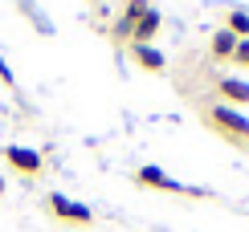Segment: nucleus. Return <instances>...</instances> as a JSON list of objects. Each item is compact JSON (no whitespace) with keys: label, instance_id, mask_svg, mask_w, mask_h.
<instances>
[{"label":"nucleus","instance_id":"obj_7","mask_svg":"<svg viewBox=\"0 0 249 232\" xmlns=\"http://www.w3.org/2000/svg\"><path fill=\"white\" fill-rule=\"evenodd\" d=\"M135 61H143L147 69H163V57L155 53L151 45H135Z\"/></svg>","mask_w":249,"mask_h":232},{"label":"nucleus","instance_id":"obj_3","mask_svg":"<svg viewBox=\"0 0 249 232\" xmlns=\"http://www.w3.org/2000/svg\"><path fill=\"white\" fill-rule=\"evenodd\" d=\"M135 179H139V183H147V187H176L172 179L160 171V167H139V175H135Z\"/></svg>","mask_w":249,"mask_h":232},{"label":"nucleus","instance_id":"obj_6","mask_svg":"<svg viewBox=\"0 0 249 232\" xmlns=\"http://www.w3.org/2000/svg\"><path fill=\"white\" fill-rule=\"evenodd\" d=\"M213 53H216V57H233V53H237V37H233V33H216V37H213Z\"/></svg>","mask_w":249,"mask_h":232},{"label":"nucleus","instance_id":"obj_8","mask_svg":"<svg viewBox=\"0 0 249 232\" xmlns=\"http://www.w3.org/2000/svg\"><path fill=\"white\" fill-rule=\"evenodd\" d=\"M229 33L237 37V33H249V17L245 13H233V20H229Z\"/></svg>","mask_w":249,"mask_h":232},{"label":"nucleus","instance_id":"obj_2","mask_svg":"<svg viewBox=\"0 0 249 232\" xmlns=\"http://www.w3.org/2000/svg\"><path fill=\"white\" fill-rule=\"evenodd\" d=\"M49 204L57 208V216H61V220H78V224H86V220H90V212H86L82 204H70V199H61V196H53Z\"/></svg>","mask_w":249,"mask_h":232},{"label":"nucleus","instance_id":"obj_4","mask_svg":"<svg viewBox=\"0 0 249 232\" xmlns=\"http://www.w3.org/2000/svg\"><path fill=\"white\" fill-rule=\"evenodd\" d=\"M221 94H225V98H233V102H249V86H245V82H237V78H221Z\"/></svg>","mask_w":249,"mask_h":232},{"label":"nucleus","instance_id":"obj_1","mask_svg":"<svg viewBox=\"0 0 249 232\" xmlns=\"http://www.w3.org/2000/svg\"><path fill=\"white\" fill-rule=\"evenodd\" d=\"M213 118L221 122V126H229V131H237V134H245V139H249V122H245L237 110H229V106H216V110H213Z\"/></svg>","mask_w":249,"mask_h":232},{"label":"nucleus","instance_id":"obj_5","mask_svg":"<svg viewBox=\"0 0 249 232\" xmlns=\"http://www.w3.org/2000/svg\"><path fill=\"white\" fill-rule=\"evenodd\" d=\"M8 159H13V167H20V171H37V167H41V159L33 151H17V147L8 151Z\"/></svg>","mask_w":249,"mask_h":232}]
</instances>
